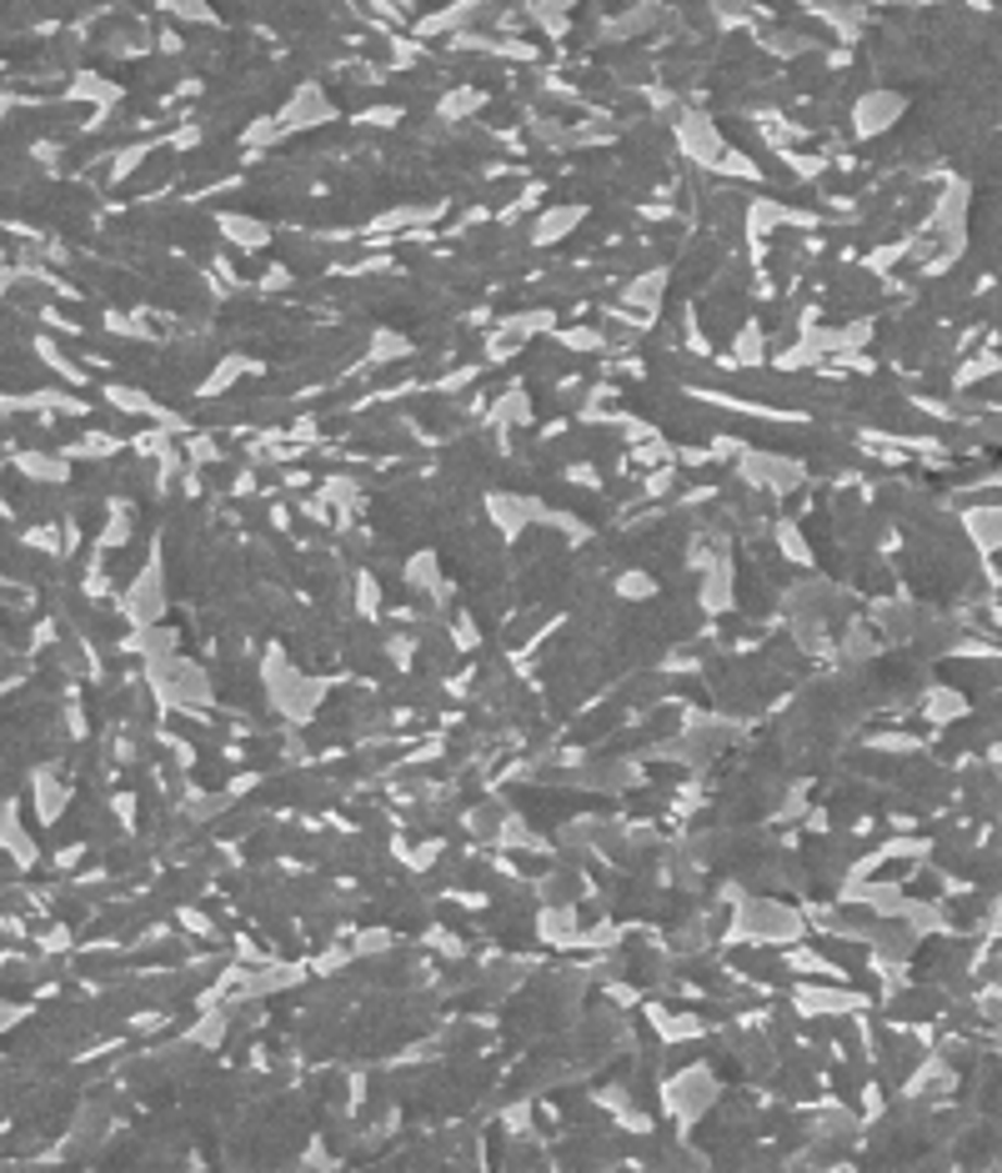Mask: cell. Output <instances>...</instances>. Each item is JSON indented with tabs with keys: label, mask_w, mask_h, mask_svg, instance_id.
I'll list each match as a JSON object with an SVG mask.
<instances>
[{
	"label": "cell",
	"mask_w": 1002,
	"mask_h": 1173,
	"mask_svg": "<svg viewBox=\"0 0 1002 1173\" xmlns=\"http://www.w3.org/2000/svg\"><path fill=\"white\" fill-rule=\"evenodd\" d=\"M963 527H967V536H973L977 552H988V557L998 552V507H992V502H988V511H982V507L967 511Z\"/></svg>",
	"instance_id": "6"
},
{
	"label": "cell",
	"mask_w": 1002,
	"mask_h": 1173,
	"mask_svg": "<svg viewBox=\"0 0 1002 1173\" xmlns=\"http://www.w3.org/2000/svg\"><path fill=\"white\" fill-rule=\"evenodd\" d=\"M331 121V101L321 96V86H301L292 96V106L276 115V131H306V126H321Z\"/></svg>",
	"instance_id": "4"
},
{
	"label": "cell",
	"mask_w": 1002,
	"mask_h": 1173,
	"mask_svg": "<svg viewBox=\"0 0 1002 1173\" xmlns=\"http://www.w3.org/2000/svg\"><path fill=\"white\" fill-rule=\"evenodd\" d=\"M677 146H682L697 166H712V161L727 151L722 136H717V126H712L707 115H682V121H677Z\"/></svg>",
	"instance_id": "3"
},
{
	"label": "cell",
	"mask_w": 1002,
	"mask_h": 1173,
	"mask_svg": "<svg viewBox=\"0 0 1002 1173\" xmlns=\"http://www.w3.org/2000/svg\"><path fill=\"white\" fill-rule=\"evenodd\" d=\"M126 613L136 617L140 627L161 622V613H165V586H161V567H146V572H140V582L131 586V597H126Z\"/></svg>",
	"instance_id": "5"
},
{
	"label": "cell",
	"mask_w": 1002,
	"mask_h": 1173,
	"mask_svg": "<svg viewBox=\"0 0 1002 1173\" xmlns=\"http://www.w3.org/2000/svg\"><path fill=\"white\" fill-rule=\"evenodd\" d=\"M902 111H907V101H902L898 90H867L863 101L852 106V131L863 140H873V136H882L892 121H902Z\"/></svg>",
	"instance_id": "1"
},
{
	"label": "cell",
	"mask_w": 1002,
	"mask_h": 1173,
	"mask_svg": "<svg viewBox=\"0 0 1002 1173\" xmlns=\"http://www.w3.org/2000/svg\"><path fill=\"white\" fill-rule=\"evenodd\" d=\"M617 592H622V597H652V592H657V582H652V577H642V572H627V577H617Z\"/></svg>",
	"instance_id": "10"
},
{
	"label": "cell",
	"mask_w": 1002,
	"mask_h": 1173,
	"mask_svg": "<svg viewBox=\"0 0 1002 1173\" xmlns=\"http://www.w3.org/2000/svg\"><path fill=\"white\" fill-rule=\"evenodd\" d=\"M742 477H747V482H757V486H767V492H777V497H782V492H797L802 486V461H787V457H747L742 461Z\"/></svg>",
	"instance_id": "2"
},
{
	"label": "cell",
	"mask_w": 1002,
	"mask_h": 1173,
	"mask_svg": "<svg viewBox=\"0 0 1002 1173\" xmlns=\"http://www.w3.org/2000/svg\"><path fill=\"white\" fill-rule=\"evenodd\" d=\"M571 221H582V206H567V211H546V221H536V242L552 246V242L561 236V231L571 226Z\"/></svg>",
	"instance_id": "9"
},
{
	"label": "cell",
	"mask_w": 1002,
	"mask_h": 1173,
	"mask_svg": "<svg viewBox=\"0 0 1002 1173\" xmlns=\"http://www.w3.org/2000/svg\"><path fill=\"white\" fill-rule=\"evenodd\" d=\"M963 713H967V702L957 697L952 688H932V692H927V717H932V723H952V717H963Z\"/></svg>",
	"instance_id": "8"
},
{
	"label": "cell",
	"mask_w": 1002,
	"mask_h": 1173,
	"mask_svg": "<svg viewBox=\"0 0 1002 1173\" xmlns=\"http://www.w3.org/2000/svg\"><path fill=\"white\" fill-rule=\"evenodd\" d=\"M221 231H226V236L242 246V251H256V246L271 242V226H261V221H246V217H221Z\"/></svg>",
	"instance_id": "7"
}]
</instances>
